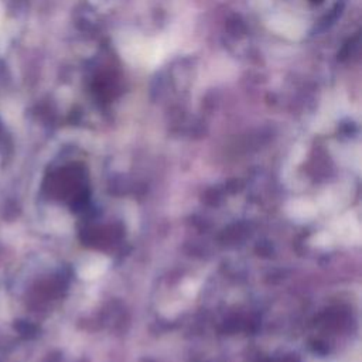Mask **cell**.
Listing matches in <instances>:
<instances>
[{"label": "cell", "mask_w": 362, "mask_h": 362, "mask_svg": "<svg viewBox=\"0 0 362 362\" xmlns=\"http://www.w3.org/2000/svg\"><path fill=\"white\" fill-rule=\"evenodd\" d=\"M122 55L134 65L154 66L167 54V44L140 35H123L117 42Z\"/></svg>", "instance_id": "1"}]
</instances>
